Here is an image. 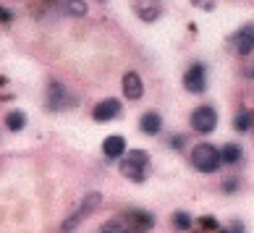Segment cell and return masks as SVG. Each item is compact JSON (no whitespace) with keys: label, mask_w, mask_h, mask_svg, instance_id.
Returning a JSON list of instances; mask_svg holds the SVG:
<instances>
[{"label":"cell","mask_w":254,"mask_h":233,"mask_svg":"<svg viewBox=\"0 0 254 233\" xmlns=\"http://www.w3.org/2000/svg\"><path fill=\"white\" fill-rule=\"evenodd\" d=\"M215 126H218V113H215V108L204 105V108H196L191 113V128L196 134H210V131H215Z\"/></svg>","instance_id":"2"},{"label":"cell","mask_w":254,"mask_h":233,"mask_svg":"<svg viewBox=\"0 0 254 233\" xmlns=\"http://www.w3.org/2000/svg\"><path fill=\"white\" fill-rule=\"evenodd\" d=\"M139 128H142V134H147V136H157L160 128H163V118H160V113H155V110H149V113H144L142 120H139Z\"/></svg>","instance_id":"8"},{"label":"cell","mask_w":254,"mask_h":233,"mask_svg":"<svg viewBox=\"0 0 254 233\" xmlns=\"http://www.w3.org/2000/svg\"><path fill=\"white\" fill-rule=\"evenodd\" d=\"M173 223H176V228H191V218L189 215H186V212H176V215H173Z\"/></svg>","instance_id":"16"},{"label":"cell","mask_w":254,"mask_h":233,"mask_svg":"<svg viewBox=\"0 0 254 233\" xmlns=\"http://www.w3.org/2000/svg\"><path fill=\"white\" fill-rule=\"evenodd\" d=\"M5 123H8L11 131H21V128L26 126V116L21 113V110H13V113L5 116Z\"/></svg>","instance_id":"12"},{"label":"cell","mask_w":254,"mask_h":233,"mask_svg":"<svg viewBox=\"0 0 254 233\" xmlns=\"http://www.w3.org/2000/svg\"><path fill=\"white\" fill-rule=\"evenodd\" d=\"M102 231H124V226H121V223H116V220H110V223H105V226H102Z\"/></svg>","instance_id":"18"},{"label":"cell","mask_w":254,"mask_h":233,"mask_svg":"<svg viewBox=\"0 0 254 233\" xmlns=\"http://www.w3.org/2000/svg\"><path fill=\"white\" fill-rule=\"evenodd\" d=\"M102 152L108 157H121L126 152V139L124 136H108L105 144H102Z\"/></svg>","instance_id":"9"},{"label":"cell","mask_w":254,"mask_h":233,"mask_svg":"<svg viewBox=\"0 0 254 233\" xmlns=\"http://www.w3.org/2000/svg\"><path fill=\"white\" fill-rule=\"evenodd\" d=\"M121 173H124L126 178L142 181L144 178V165H136V163H131V160H124V163H121Z\"/></svg>","instance_id":"10"},{"label":"cell","mask_w":254,"mask_h":233,"mask_svg":"<svg viewBox=\"0 0 254 233\" xmlns=\"http://www.w3.org/2000/svg\"><path fill=\"white\" fill-rule=\"evenodd\" d=\"M220 157H223V163H228V165L239 163L241 160V147L239 144H225L220 150Z\"/></svg>","instance_id":"11"},{"label":"cell","mask_w":254,"mask_h":233,"mask_svg":"<svg viewBox=\"0 0 254 233\" xmlns=\"http://www.w3.org/2000/svg\"><path fill=\"white\" fill-rule=\"evenodd\" d=\"M202 226L204 228H218V223H215V220H202Z\"/></svg>","instance_id":"19"},{"label":"cell","mask_w":254,"mask_h":233,"mask_svg":"<svg viewBox=\"0 0 254 233\" xmlns=\"http://www.w3.org/2000/svg\"><path fill=\"white\" fill-rule=\"evenodd\" d=\"M231 45H233V50H236L239 55H249V53H254V24L241 26V29L231 37Z\"/></svg>","instance_id":"4"},{"label":"cell","mask_w":254,"mask_h":233,"mask_svg":"<svg viewBox=\"0 0 254 233\" xmlns=\"http://www.w3.org/2000/svg\"><path fill=\"white\" fill-rule=\"evenodd\" d=\"M65 13L84 16V13H87V3H84V0H65Z\"/></svg>","instance_id":"13"},{"label":"cell","mask_w":254,"mask_h":233,"mask_svg":"<svg viewBox=\"0 0 254 233\" xmlns=\"http://www.w3.org/2000/svg\"><path fill=\"white\" fill-rule=\"evenodd\" d=\"M68 105H76V97L71 95L65 87H61V84H50V89H48V108L50 110H65Z\"/></svg>","instance_id":"3"},{"label":"cell","mask_w":254,"mask_h":233,"mask_svg":"<svg viewBox=\"0 0 254 233\" xmlns=\"http://www.w3.org/2000/svg\"><path fill=\"white\" fill-rule=\"evenodd\" d=\"M95 120H113V118H118L121 116V102L116 97H110V100H102L97 102V108H95Z\"/></svg>","instance_id":"6"},{"label":"cell","mask_w":254,"mask_h":233,"mask_svg":"<svg viewBox=\"0 0 254 233\" xmlns=\"http://www.w3.org/2000/svg\"><path fill=\"white\" fill-rule=\"evenodd\" d=\"M233 123H236L239 131H249V126H252V116L247 113V110H244V113H239V116H236V120H233Z\"/></svg>","instance_id":"14"},{"label":"cell","mask_w":254,"mask_h":233,"mask_svg":"<svg viewBox=\"0 0 254 233\" xmlns=\"http://www.w3.org/2000/svg\"><path fill=\"white\" fill-rule=\"evenodd\" d=\"M196 8H202V11H212L215 8V0H191Z\"/></svg>","instance_id":"17"},{"label":"cell","mask_w":254,"mask_h":233,"mask_svg":"<svg viewBox=\"0 0 254 233\" xmlns=\"http://www.w3.org/2000/svg\"><path fill=\"white\" fill-rule=\"evenodd\" d=\"M191 163L202 173H215L220 168L223 157H220V150H215L212 144H196L191 150Z\"/></svg>","instance_id":"1"},{"label":"cell","mask_w":254,"mask_h":233,"mask_svg":"<svg viewBox=\"0 0 254 233\" xmlns=\"http://www.w3.org/2000/svg\"><path fill=\"white\" fill-rule=\"evenodd\" d=\"M126 160L136 163V165H147V163H149V155H147L144 150H134V152H128V157H126Z\"/></svg>","instance_id":"15"},{"label":"cell","mask_w":254,"mask_h":233,"mask_svg":"<svg viewBox=\"0 0 254 233\" xmlns=\"http://www.w3.org/2000/svg\"><path fill=\"white\" fill-rule=\"evenodd\" d=\"M124 95L128 100H139V97L144 95V84H142V79H139V73L128 71L126 76H124Z\"/></svg>","instance_id":"7"},{"label":"cell","mask_w":254,"mask_h":233,"mask_svg":"<svg viewBox=\"0 0 254 233\" xmlns=\"http://www.w3.org/2000/svg\"><path fill=\"white\" fill-rule=\"evenodd\" d=\"M184 87L189 92H194V95H202V92L207 89V76H204V66H202V63H194V66L186 71Z\"/></svg>","instance_id":"5"}]
</instances>
